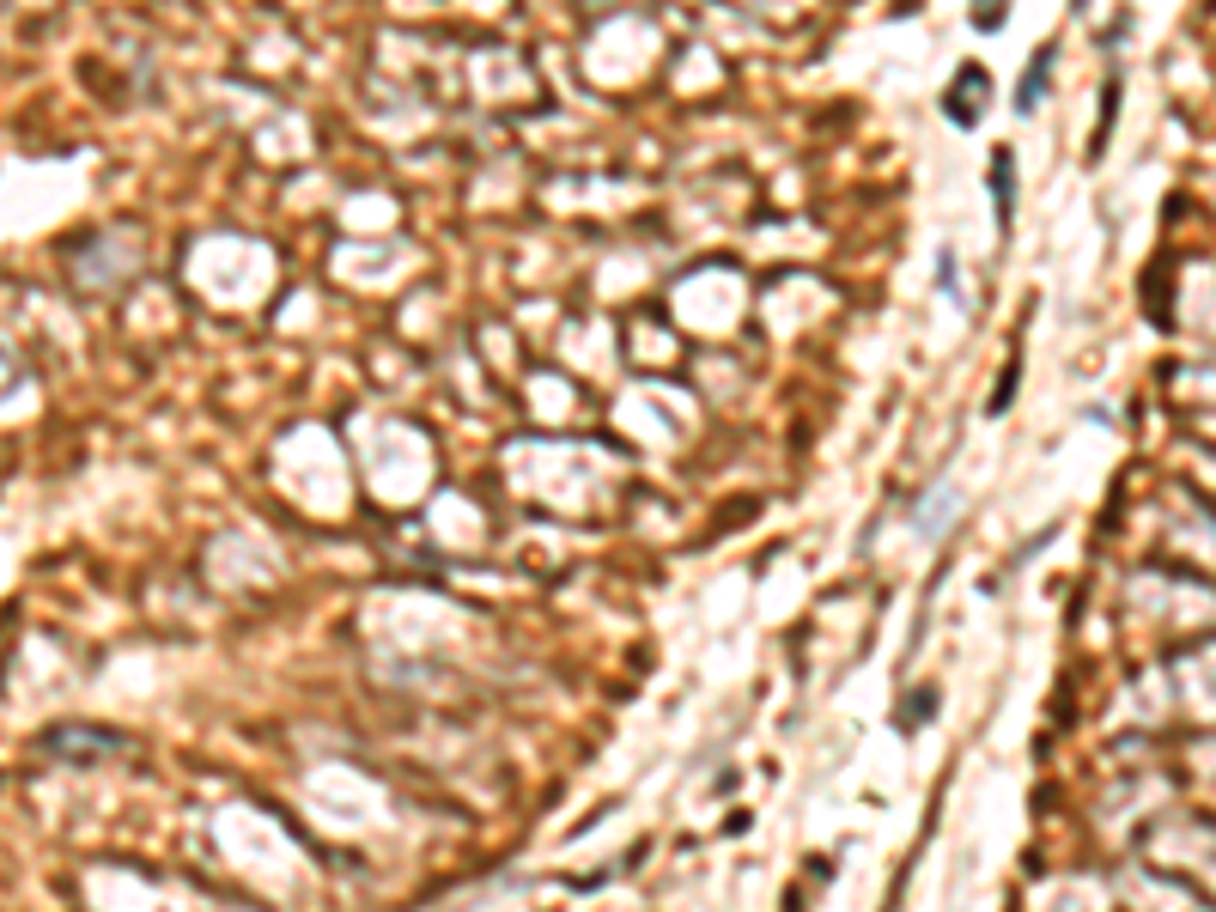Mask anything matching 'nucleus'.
I'll return each instance as SVG.
<instances>
[{
  "label": "nucleus",
  "instance_id": "nucleus-1",
  "mask_svg": "<svg viewBox=\"0 0 1216 912\" xmlns=\"http://www.w3.org/2000/svg\"><path fill=\"white\" fill-rule=\"evenodd\" d=\"M979 92H986V68H979V61H967V68H961V80H955V92L943 98L949 116H955L961 129H973V122H979V110H973V104H979Z\"/></svg>",
  "mask_w": 1216,
  "mask_h": 912
},
{
  "label": "nucleus",
  "instance_id": "nucleus-2",
  "mask_svg": "<svg viewBox=\"0 0 1216 912\" xmlns=\"http://www.w3.org/2000/svg\"><path fill=\"white\" fill-rule=\"evenodd\" d=\"M991 195H998V219H1010V201H1016V153L998 146L991 158Z\"/></svg>",
  "mask_w": 1216,
  "mask_h": 912
},
{
  "label": "nucleus",
  "instance_id": "nucleus-3",
  "mask_svg": "<svg viewBox=\"0 0 1216 912\" xmlns=\"http://www.w3.org/2000/svg\"><path fill=\"white\" fill-rule=\"evenodd\" d=\"M1046 68H1052V49H1034L1028 73H1022V86H1016V110H1034V98H1040V86H1046Z\"/></svg>",
  "mask_w": 1216,
  "mask_h": 912
},
{
  "label": "nucleus",
  "instance_id": "nucleus-4",
  "mask_svg": "<svg viewBox=\"0 0 1216 912\" xmlns=\"http://www.w3.org/2000/svg\"><path fill=\"white\" fill-rule=\"evenodd\" d=\"M1003 7H1010V0H973V25H979V31H998L1003 25Z\"/></svg>",
  "mask_w": 1216,
  "mask_h": 912
}]
</instances>
